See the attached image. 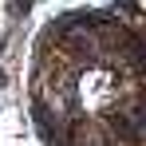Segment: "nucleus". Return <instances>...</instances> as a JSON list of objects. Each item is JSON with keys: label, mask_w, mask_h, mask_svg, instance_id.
<instances>
[{"label": "nucleus", "mask_w": 146, "mask_h": 146, "mask_svg": "<svg viewBox=\"0 0 146 146\" xmlns=\"http://www.w3.org/2000/svg\"><path fill=\"white\" fill-rule=\"evenodd\" d=\"M32 107L48 146H146V32L63 16L40 44Z\"/></svg>", "instance_id": "nucleus-1"}]
</instances>
